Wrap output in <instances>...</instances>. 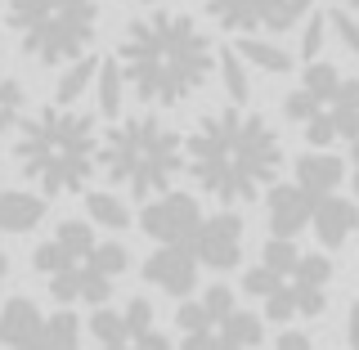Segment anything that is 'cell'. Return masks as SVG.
Instances as JSON below:
<instances>
[{"label":"cell","mask_w":359,"mask_h":350,"mask_svg":"<svg viewBox=\"0 0 359 350\" xmlns=\"http://www.w3.org/2000/svg\"><path fill=\"white\" fill-rule=\"evenodd\" d=\"M36 274L45 278L59 306H104L117 278L99 265V238L81 220H63L54 238H45L32 256Z\"/></svg>","instance_id":"52a82bcc"},{"label":"cell","mask_w":359,"mask_h":350,"mask_svg":"<svg viewBox=\"0 0 359 350\" xmlns=\"http://www.w3.org/2000/svg\"><path fill=\"white\" fill-rule=\"evenodd\" d=\"M41 342H45V350H81V319L72 310H54L45 319Z\"/></svg>","instance_id":"cb8c5ba5"},{"label":"cell","mask_w":359,"mask_h":350,"mask_svg":"<svg viewBox=\"0 0 359 350\" xmlns=\"http://www.w3.org/2000/svg\"><path fill=\"white\" fill-rule=\"evenodd\" d=\"M189 247H194L198 265H207V269H238V261H243V220L233 216V211L202 216Z\"/></svg>","instance_id":"30bf717a"},{"label":"cell","mask_w":359,"mask_h":350,"mask_svg":"<svg viewBox=\"0 0 359 350\" xmlns=\"http://www.w3.org/2000/svg\"><path fill=\"white\" fill-rule=\"evenodd\" d=\"M41 332H45V314L36 310V301L9 297L5 306H0V346H5V350L41 342Z\"/></svg>","instance_id":"5bb4252c"},{"label":"cell","mask_w":359,"mask_h":350,"mask_svg":"<svg viewBox=\"0 0 359 350\" xmlns=\"http://www.w3.org/2000/svg\"><path fill=\"white\" fill-rule=\"evenodd\" d=\"M287 121H297L314 149H332L337 140H359V76H346L337 63L310 59L301 86L283 99Z\"/></svg>","instance_id":"8992f818"},{"label":"cell","mask_w":359,"mask_h":350,"mask_svg":"<svg viewBox=\"0 0 359 350\" xmlns=\"http://www.w3.org/2000/svg\"><path fill=\"white\" fill-rule=\"evenodd\" d=\"M323 41H328V14H306V32H301V59H319Z\"/></svg>","instance_id":"4316f807"},{"label":"cell","mask_w":359,"mask_h":350,"mask_svg":"<svg viewBox=\"0 0 359 350\" xmlns=\"http://www.w3.org/2000/svg\"><path fill=\"white\" fill-rule=\"evenodd\" d=\"M5 32L41 67L90 54L99 36V0H5Z\"/></svg>","instance_id":"5b68a950"},{"label":"cell","mask_w":359,"mask_h":350,"mask_svg":"<svg viewBox=\"0 0 359 350\" xmlns=\"http://www.w3.org/2000/svg\"><path fill=\"white\" fill-rule=\"evenodd\" d=\"M0 45H5V14H0Z\"/></svg>","instance_id":"e575fe53"},{"label":"cell","mask_w":359,"mask_h":350,"mask_svg":"<svg viewBox=\"0 0 359 350\" xmlns=\"http://www.w3.org/2000/svg\"><path fill=\"white\" fill-rule=\"evenodd\" d=\"M121 104H126V76H121L117 59H99V72H95V108L104 117L117 121L121 117Z\"/></svg>","instance_id":"ffe728a7"},{"label":"cell","mask_w":359,"mask_h":350,"mask_svg":"<svg viewBox=\"0 0 359 350\" xmlns=\"http://www.w3.org/2000/svg\"><path fill=\"white\" fill-rule=\"evenodd\" d=\"M198 220H202L198 198L175 194V189L149 198V207L140 211V229L149 234L153 243H189V238H194V229H198Z\"/></svg>","instance_id":"9c48e42d"},{"label":"cell","mask_w":359,"mask_h":350,"mask_svg":"<svg viewBox=\"0 0 359 350\" xmlns=\"http://www.w3.org/2000/svg\"><path fill=\"white\" fill-rule=\"evenodd\" d=\"M135 5H162V0H135Z\"/></svg>","instance_id":"8d00e7d4"},{"label":"cell","mask_w":359,"mask_h":350,"mask_svg":"<svg viewBox=\"0 0 359 350\" xmlns=\"http://www.w3.org/2000/svg\"><path fill=\"white\" fill-rule=\"evenodd\" d=\"M95 72H99V59H95V54H81V59L63 63L59 86H54V104H76L86 90H95Z\"/></svg>","instance_id":"44dd1931"},{"label":"cell","mask_w":359,"mask_h":350,"mask_svg":"<svg viewBox=\"0 0 359 350\" xmlns=\"http://www.w3.org/2000/svg\"><path fill=\"white\" fill-rule=\"evenodd\" d=\"M314 194H306V189L292 180V184H269L265 189V216H269V234L274 238H297L301 229L310 224L314 216Z\"/></svg>","instance_id":"7c38bea8"},{"label":"cell","mask_w":359,"mask_h":350,"mask_svg":"<svg viewBox=\"0 0 359 350\" xmlns=\"http://www.w3.org/2000/svg\"><path fill=\"white\" fill-rule=\"evenodd\" d=\"M27 112V90H22L18 76L0 72V135H9Z\"/></svg>","instance_id":"d4e9b609"},{"label":"cell","mask_w":359,"mask_h":350,"mask_svg":"<svg viewBox=\"0 0 359 350\" xmlns=\"http://www.w3.org/2000/svg\"><path fill=\"white\" fill-rule=\"evenodd\" d=\"M310 224H314V234H319V243L323 247H341L351 234L359 229V207L351 198H337V194H323L319 202H314V216H310Z\"/></svg>","instance_id":"4fadbf2b"},{"label":"cell","mask_w":359,"mask_h":350,"mask_svg":"<svg viewBox=\"0 0 359 350\" xmlns=\"http://www.w3.org/2000/svg\"><path fill=\"white\" fill-rule=\"evenodd\" d=\"M18 171L41 189L45 198L81 194L99 166V130L95 117L72 104H45L18 121L14 140Z\"/></svg>","instance_id":"3957f363"},{"label":"cell","mask_w":359,"mask_h":350,"mask_svg":"<svg viewBox=\"0 0 359 350\" xmlns=\"http://www.w3.org/2000/svg\"><path fill=\"white\" fill-rule=\"evenodd\" d=\"M112 59L140 104L180 108L211 81L216 45L198 27V18L180 14V9H149L135 22H126Z\"/></svg>","instance_id":"6da1fadb"},{"label":"cell","mask_w":359,"mask_h":350,"mask_svg":"<svg viewBox=\"0 0 359 350\" xmlns=\"http://www.w3.org/2000/svg\"><path fill=\"white\" fill-rule=\"evenodd\" d=\"M346 9H355V14H359V0H346Z\"/></svg>","instance_id":"d590c367"},{"label":"cell","mask_w":359,"mask_h":350,"mask_svg":"<svg viewBox=\"0 0 359 350\" xmlns=\"http://www.w3.org/2000/svg\"><path fill=\"white\" fill-rule=\"evenodd\" d=\"M216 27L233 36H278L306 22L314 0H202Z\"/></svg>","instance_id":"ba28073f"},{"label":"cell","mask_w":359,"mask_h":350,"mask_svg":"<svg viewBox=\"0 0 359 350\" xmlns=\"http://www.w3.org/2000/svg\"><path fill=\"white\" fill-rule=\"evenodd\" d=\"M278 166H283L278 130L261 112H247L243 104L198 117V126L184 140V171L216 202L261 198L278 180Z\"/></svg>","instance_id":"7a4b0ae2"},{"label":"cell","mask_w":359,"mask_h":350,"mask_svg":"<svg viewBox=\"0 0 359 350\" xmlns=\"http://www.w3.org/2000/svg\"><path fill=\"white\" fill-rule=\"evenodd\" d=\"M233 50L243 54V63L247 67H261V72H269V76H287L292 72V50H283L278 41H269V36H238L233 41Z\"/></svg>","instance_id":"ac0fdd59"},{"label":"cell","mask_w":359,"mask_h":350,"mask_svg":"<svg viewBox=\"0 0 359 350\" xmlns=\"http://www.w3.org/2000/svg\"><path fill=\"white\" fill-rule=\"evenodd\" d=\"M144 278L162 288L166 297H189L198 288V256L189 243H157V252L144 261Z\"/></svg>","instance_id":"8fae6325"},{"label":"cell","mask_w":359,"mask_h":350,"mask_svg":"<svg viewBox=\"0 0 359 350\" xmlns=\"http://www.w3.org/2000/svg\"><path fill=\"white\" fill-rule=\"evenodd\" d=\"M18 350H45V342H32V346H18Z\"/></svg>","instance_id":"836d02e7"},{"label":"cell","mask_w":359,"mask_h":350,"mask_svg":"<svg viewBox=\"0 0 359 350\" xmlns=\"http://www.w3.org/2000/svg\"><path fill=\"white\" fill-rule=\"evenodd\" d=\"M45 220V198L27 189H0V234H27Z\"/></svg>","instance_id":"2e32d148"},{"label":"cell","mask_w":359,"mask_h":350,"mask_svg":"<svg viewBox=\"0 0 359 350\" xmlns=\"http://www.w3.org/2000/svg\"><path fill=\"white\" fill-rule=\"evenodd\" d=\"M180 350H216V323H207V328H189Z\"/></svg>","instance_id":"f546056e"},{"label":"cell","mask_w":359,"mask_h":350,"mask_svg":"<svg viewBox=\"0 0 359 350\" xmlns=\"http://www.w3.org/2000/svg\"><path fill=\"white\" fill-rule=\"evenodd\" d=\"M5 274H9V256H5V247H0V283H5Z\"/></svg>","instance_id":"d6a6232c"},{"label":"cell","mask_w":359,"mask_h":350,"mask_svg":"<svg viewBox=\"0 0 359 350\" xmlns=\"http://www.w3.org/2000/svg\"><path fill=\"white\" fill-rule=\"evenodd\" d=\"M99 171L135 198H157L184 171V135L162 117H117L99 135Z\"/></svg>","instance_id":"277c9868"},{"label":"cell","mask_w":359,"mask_h":350,"mask_svg":"<svg viewBox=\"0 0 359 350\" xmlns=\"http://www.w3.org/2000/svg\"><path fill=\"white\" fill-rule=\"evenodd\" d=\"M121 314H126V323H130V337L121 346H99V350H171V342L153 328V306L144 297H130Z\"/></svg>","instance_id":"e0dca14e"},{"label":"cell","mask_w":359,"mask_h":350,"mask_svg":"<svg viewBox=\"0 0 359 350\" xmlns=\"http://www.w3.org/2000/svg\"><path fill=\"white\" fill-rule=\"evenodd\" d=\"M341 180H346V162L337 153H301L297 157V184L306 194H314V198L337 194Z\"/></svg>","instance_id":"9a60e30c"},{"label":"cell","mask_w":359,"mask_h":350,"mask_svg":"<svg viewBox=\"0 0 359 350\" xmlns=\"http://www.w3.org/2000/svg\"><path fill=\"white\" fill-rule=\"evenodd\" d=\"M202 306H207V314H211V323H220L224 314L233 310V292L224 288V283H211L207 292H202Z\"/></svg>","instance_id":"f1b7e54d"},{"label":"cell","mask_w":359,"mask_h":350,"mask_svg":"<svg viewBox=\"0 0 359 350\" xmlns=\"http://www.w3.org/2000/svg\"><path fill=\"white\" fill-rule=\"evenodd\" d=\"M86 216L95 224H104V229H112V234H121L130 224V207L117 194H108V189H95V194H86Z\"/></svg>","instance_id":"603a6c76"},{"label":"cell","mask_w":359,"mask_h":350,"mask_svg":"<svg viewBox=\"0 0 359 350\" xmlns=\"http://www.w3.org/2000/svg\"><path fill=\"white\" fill-rule=\"evenodd\" d=\"M297 243L292 238H274V234H269V243L261 247V261L265 265H274V269H287V265H297Z\"/></svg>","instance_id":"83f0119b"},{"label":"cell","mask_w":359,"mask_h":350,"mask_svg":"<svg viewBox=\"0 0 359 350\" xmlns=\"http://www.w3.org/2000/svg\"><path fill=\"white\" fill-rule=\"evenodd\" d=\"M274 350H314V346H310L306 332H283V337L274 342Z\"/></svg>","instance_id":"4dcf8cb0"},{"label":"cell","mask_w":359,"mask_h":350,"mask_svg":"<svg viewBox=\"0 0 359 350\" xmlns=\"http://www.w3.org/2000/svg\"><path fill=\"white\" fill-rule=\"evenodd\" d=\"M346 337H351V350H359V301L351 306V319H346Z\"/></svg>","instance_id":"1f68e13d"},{"label":"cell","mask_w":359,"mask_h":350,"mask_svg":"<svg viewBox=\"0 0 359 350\" xmlns=\"http://www.w3.org/2000/svg\"><path fill=\"white\" fill-rule=\"evenodd\" d=\"M216 72H220V81H224V95H229V104H247V95H252V81H247V63H243V54L233 50V45L216 50Z\"/></svg>","instance_id":"7402d4cb"},{"label":"cell","mask_w":359,"mask_h":350,"mask_svg":"<svg viewBox=\"0 0 359 350\" xmlns=\"http://www.w3.org/2000/svg\"><path fill=\"white\" fill-rule=\"evenodd\" d=\"M328 32L359 59V18H355V9H346V5L332 9V14H328Z\"/></svg>","instance_id":"484cf974"},{"label":"cell","mask_w":359,"mask_h":350,"mask_svg":"<svg viewBox=\"0 0 359 350\" xmlns=\"http://www.w3.org/2000/svg\"><path fill=\"white\" fill-rule=\"evenodd\" d=\"M220 342H224V346H243V350L261 346V342H265V323H261V314L233 306V310L216 323V346H220Z\"/></svg>","instance_id":"d6986e66"}]
</instances>
